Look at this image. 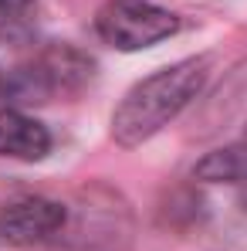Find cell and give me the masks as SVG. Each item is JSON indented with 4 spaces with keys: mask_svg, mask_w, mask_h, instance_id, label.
<instances>
[{
    "mask_svg": "<svg viewBox=\"0 0 247 251\" xmlns=\"http://www.w3.org/2000/svg\"><path fill=\"white\" fill-rule=\"evenodd\" d=\"M210 65V54H193L135 82L112 112V139L125 150H135L156 132H163L203 92Z\"/></svg>",
    "mask_w": 247,
    "mask_h": 251,
    "instance_id": "obj_1",
    "label": "cell"
},
{
    "mask_svg": "<svg viewBox=\"0 0 247 251\" xmlns=\"http://www.w3.org/2000/svg\"><path fill=\"white\" fill-rule=\"evenodd\" d=\"M51 245H58V251H132L129 207L105 187L85 190L82 204L75 214L68 210V221Z\"/></svg>",
    "mask_w": 247,
    "mask_h": 251,
    "instance_id": "obj_2",
    "label": "cell"
},
{
    "mask_svg": "<svg viewBox=\"0 0 247 251\" xmlns=\"http://www.w3.org/2000/svg\"><path fill=\"white\" fill-rule=\"evenodd\" d=\"M95 78V61L75 44H51L34 58L31 68H21L14 78L7 75L3 99L17 102H47L51 95H75Z\"/></svg>",
    "mask_w": 247,
    "mask_h": 251,
    "instance_id": "obj_3",
    "label": "cell"
},
{
    "mask_svg": "<svg viewBox=\"0 0 247 251\" xmlns=\"http://www.w3.org/2000/svg\"><path fill=\"white\" fill-rule=\"evenodd\" d=\"M98 38L119 51H142L180 31V17L153 0H105L95 14Z\"/></svg>",
    "mask_w": 247,
    "mask_h": 251,
    "instance_id": "obj_4",
    "label": "cell"
},
{
    "mask_svg": "<svg viewBox=\"0 0 247 251\" xmlns=\"http://www.w3.org/2000/svg\"><path fill=\"white\" fill-rule=\"evenodd\" d=\"M68 221V207L51 197H17L0 207V238L14 248L51 245Z\"/></svg>",
    "mask_w": 247,
    "mask_h": 251,
    "instance_id": "obj_5",
    "label": "cell"
},
{
    "mask_svg": "<svg viewBox=\"0 0 247 251\" xmlns=\"http://www.w3.org/2000/svg\"><path fill=\"white\" fill-rule=\"evenodd\" d=\"M51 153V132L47 126L31 119L21 109H0V156L34 163Z\"/></svg>",
    "mask_w": 247,
    "mask_h": 251,
    "instance_id": "obj_6",
    "label": "cell"
},
{
    "mask_svg": "<svg viewBox=\"0 0 247 251\" xmlns=\"http://www.w3.org/2000/svg\"><path fill=\"white\" fill-rule=\"evenodd\" d=\"M197 180L206 183H247V146H227V150H213L193 167Z\"/></svg>",
    "mask_w": 247,
    "mask_h": 251,
    "instance_id": "obj_7",
    "label": "cell"
},
{
    "mask_svg": "<svg viewBox=\"0 0 247 251\" xmlns=\"http://www.w3.org/2000/svg\"><path fill=\"white\" fill-rule=\"evenodd\" d=\"M38 17V0H0V38L31 34Z\"/></svg>",
    "mask_w": 247,
    "mask_h": 251,
    "instance_id": "obj_8",
    "label": "cell"
},
{
    "mask_svg": "<svg viewBox=\"0 0 247 251\" xmlns=\"http://www.w3.org/2000/svg\"><path fill=\"white\" fill-rule=\"evenodd\" d=\"M241 204H244V210H247V183H241Z\"/></svg>",
    "mask_w": 247,
    "mask_h": 251,
    "instance_id": "obj_9",
    "label": "cell"
},
{
    "mask_svg": "<svg viewBox=\"0 0 247 251\" xmlns=\"http://www.w3.org/2000/svg\"><path fill=\"white\" fill-rule=\"evenodd\" d=\"M3 92H7V75L0 72V99H3Z\"/></svg>",
    "mask_w": 247,
    "mask_h": 251,
    "instance_id": "obj_10",
    "label": "cell"
},
{
    "mask_svg": "<svg viewBox=\"0 0 247 251\" xmlns=\"http://www.w3.org/2000/svg\"><path fill=\"white\" fill-rule=\"evenodd\" d=\"M244 146H247V132H244Z\"/></svg>",
    "mask_w": 247,
    "mask_h": 251,
    "instance_id": "obj_11",
    "label": "cell"
}]
</instances>
